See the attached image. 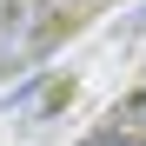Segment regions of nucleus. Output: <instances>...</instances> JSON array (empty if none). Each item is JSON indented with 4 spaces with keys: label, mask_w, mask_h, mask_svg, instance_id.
Listing matches in <instances>:
<instances>
[{
    "label": "nucleus",
    "mask_w": 146,
    "mask_h": 146,
    "mask_svg": "<svg viewBox=\"0 0 146 146\" xmlns=\"http://www.w3.org/2000/svg\"><path fill=\"white\" fill-rule=\"evenodd\" d=\"M53 40H60V13L46 7V0H20V7H7V13H0V73L46 60Z\"/></svg>",
    "instance_id": "1"
},
{
    "label": "nucleus",
    "mask_w": 146,
    "mask_h": 146,
    "mask_svg": "<svg viewBox=\"0 0 146 146\" xmlns=\"http://www.w3.org/2000/svg\"><path fill=\"white\" fill-rule=\"evenodd\" d=\"M40 93H46V73H33V80H20V86L7 93V113H27V106L40 100Z\"/></svg>",
    "instance_id": "2"
},
{
    "label": "nucleus",
    "mask_w": 146,
    "mask_h": 146,
    "mask_svg": "<svg viewBox=\"0 0 146 146\" xmlns=\"http://www.w3.org/2000/svg\"><path fill=\"white\" fill-rule=\"evenodd\" d=\"M119 133H139V139H146V86L133 93L126 106H119Z\"/></svg>",
    "instance_id": "3"
},
{
    "label": "nucleus",
    "mask_w": 146,
    "mask_h": 146,
    "mask_svg": "<svg viewBox=\"0 0 146 146\" xmlns=\"http://www.w3.org/2000/svg\"><path fill=\"white\" fill-rule=\"evenodd\" d=\"M80 146H146L139 133H119V126H106V133H93V139H80Z\"/></svg>",
    "instance_id": "4"
},
{
    "label": "nucleus",
    "mask_w": 146,
    "mask_h": 146,
    "mask_svg": "<svg viewBox=\"0 0 146 146\" xmlns=\"http://www.w3.org/2000/svg\"><path fill=\"white\" fill-rule=\"evenodd\" d=\"M46 7H53V13H60V7H73V0H46Z\"/></svg>",
    "instance_id": "5"
}]
</instances>
